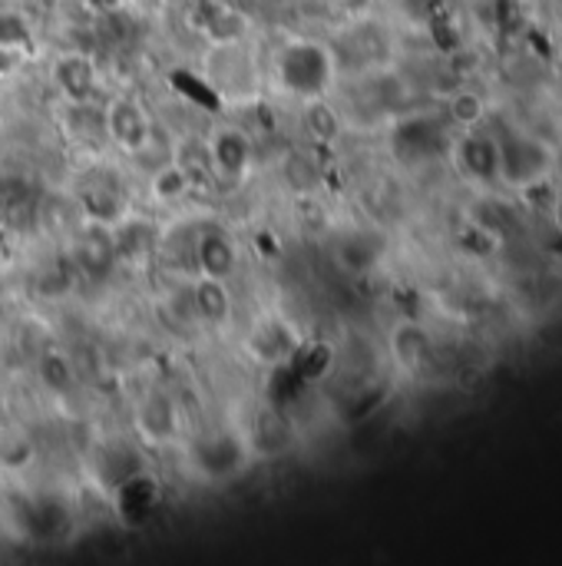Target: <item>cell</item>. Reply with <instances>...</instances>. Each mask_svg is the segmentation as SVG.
Masks as SVG:
<instances>
[{"label": "cell", "instance_id": "6da1fadb", "mask_svg": "<svg viewBox=\"0 0 562 566\" xmlns=\"http://www.w3.org/2000/svg\"><path fill=\"white\" fill-rule=\"evenodd\" d=\"M272 76H275V86L298 103L328 99L338 83V56L328 43L298 36V40H288L275 53Z\"/></svg>", "mask_w": 562, "mask_h": 566}, {"label": "cell", "instance_id": "7a4b0ae2", "mask_svg": "<svg viewBox=\"0 0 562 566\" xmlns=\"http://www.w3.org/2000/svg\"><path fill=\"white\" fill-rule=\"evenodd\" d=\"M497 156H500V186L517 192H533L553 179L556 169V149L523 129H497Z\"/></svg>", "mask_w": 562, "mask_h": 566}, {"label": "cell", "instance_id": "3957f363", "mask_svg": "<svg viewBox=\"0 0 562 566\" xmlns=\"http://www.w3.org/2000/svg\"><path fill=\"white\" fill-rule=\"evenodd\" d=\"M454 136H457V133H454L450 119L417 113V116H404V119L394 126L391 146H394V153H397L401 163L421 166V163H434V159H441V156H450Z\"/></svg>", "mask_w": 562, "mask_h": 566}, {"label": "cell", "instance_id": "277c9868", "mask_svg": "<svg viewBox=\"0 0 562 566\" xmlns=\"http://www.w3.org/2000/svg\"><path fill=\"white\" fill-rule=\"evenodd\" d=\"M248 454H252L248 434H235V431H215L192 444V464L209 481H229L242 474Z\"/></svg>", "mask_w": 562, "mask_h": 566}, {"label": "cell", "instance_id": "5b68a950", "mask_svg": "<svg viewBox=\"0 0 562 566\" xmlns=\"http://www.w3.org/2000/svg\"><path fill=\"white\" fill-rule=\"evenodd\" d=\"M450 159L457 163L460 176L477 182V186H497L500 182V156H497L494 129H484V126L460 129L454 136Z\"/></svg>", "mask_w": 562, "mask_h": 566}, {"label": "cell", "instance_id": "8992f818", "mask_svg": "<svg viewBox=\"0 0 562 566\" xmlns=\"http://www.w3.org/2000/svg\"><path fill=\"white\" fill-rule=\"evenodd\" d=\"M103 126H106V139L129 156L142 153L152 139V119L142 109V103L132 96H116L113 103H106Z\"/></svg>", "mask_w": 562, "mask_h": 566}, {"label": "cell", "instance_id": "52a82bcc", "mask_svg": "<svg viewBox=\"0 0 562 566\" xmlns=\"http://www.w3.org/2000/svg\"><path fill=\"white\" fill-rule=\"evenodd\" d=\"M113 229V249H116V265L126 269H149L159 259V242L162 229L146 219V216H123Z\"/></svg>", "mask_w": 562, "mask_h": 566}, {"label": "cell", "instance_id": "ba28073f", "mask_svg": "<svg viewBox=\"0 0 562 566\" xmlns=\"http://www.w3.org/2000/svg\"><path fill=\"white\" fill-rule=\"evenodd\" d=\"M205 153H209L212 176H219L225 182L245 179L248 169L255 166V143L242 126H219L205 139Z\"/></svg>", "mask_w": 562, "mask_h": 566}, {"label": "cell", "instance_id": "9c48e42d", "mask_svg": "<svg viewBox=\"0 0 562 566\" xmlns=\"http://www.w3.org/2000/svg\"><path fill=\"white\" fill-rule=\"evenodd\" d=\"M301 335L298 328L285 318V315H265L252 325L245 348L252 355V361H258L262 368H275V365H288L291 355L298 352Z\"/></svg>", "mask_w": 562, "mask_h": 566}, {"label": "cell", "instance_id": "30bf717a", "mask_svg": "<svg viewBox=\"0 0 562 566\" xmlns=\"http://www.w3.org/2000/svg\"><path fill=\"white\" fill-rule=\"evenodd\" d=\"M159 501H162V488L149 471H139V474L126 478L119 488H113V507H116L119 521L129 527L146 524L156 514Z\"/></svg>", "mask_w": 562, "mask_h": 566}, {"label": "cell", "instance_id": "8fae6325", "mask_svg": "<svg viewBox=\"0 0 562 566\" xmlns=\"http://www.w3.org/2000/svg\"><path fill=\"white\" fill-rule=\"evenodd\" d=\"M70 239H73V262L86 275L99 279L116 265V249H113V229L109 226L83 222Z\"/></svg>", "mask_w": 562, "mask_h": 566}, {"label": "cell", "instance_id": "7c38bea8", "mask_svg": "<svg viewBox=\"0 0 562 566\" xmlns=\"http://www.w3.org/2000/svg\"><path fill=\"white\" fill-rule=\"evenodd\" d=\"M192 262L199 269V275H212V279H222L229 282L238 269V245L229 232L222 229H205L195 235V245H192Z\"/></svg>", "mask_w": 562, "mask_h": 566}, {"label": "cell", "instance_id": "4fadbf2b", "mask_svg": "<svg viewBox=\"0 0 562 566\" xmlns=\"http://www.w3.org/2000/svg\"><path fill=\"white\" fill-rule=\"evenodd\" d=\"M136 431L146 444H169L179 434V408L166 391H149L136 405Z\"/></svg>", "mask_w": 562, "mask_h": 566}, {"label": "cell", "instance_id": "5bb4252c", "mask_svg": "<svg viewBox=\"0 0 562 566\" xmlns=\"http://www.w3.org/2000/svg\"><path fill=\"white\" fill-rule=\"evenodd\" d=\"M53 83H56V90H60V96L66 103H93L99 73H96V63L86 53H63L53 63Z\"/></svg>", "mask_w": 562, "mask_h": 566}, {"label": "cell", "instance_id": "9a60e30c", "mask_svg": "<svg viewBox=\"0 0 562 566\" xmlns=\"http://www.w3.org/2000/svg\"><path fill=\"white\" fill-rule=\"evenodd\" d=\"M391 355H394L401 371L421 375V371H427V365L434 358V342H431V335L417 322H404L391 335Z\"/></svg>", "mask_w": 562, "mask_h": 566}, {"label": "cell", "instance_id": "2e32d148", "mask_svg": "<svg viewBox=\"0 0 562 566\" xmlns=\"http://www.w3.org/2000/svg\"><path fill=\"white\" fill-rule=\"evenodd\" d=\"M192 302H195L199 325L222 328V325L232 322V292H229V282L212 279V275H195V282H192Z\"/></svg>", "mask_w": 562, "mask_h": 566}, {"label": "cell", "instance_id": "e0dca14e", "mask_svg": "<svg viewBox=\"0 0 562 566\" xmlns=\"http://www.w3.org/2000/svg\"><path fill=\"white\" fill-rule=\"evenodd\" d=\"M36 206L40 196L26 179H0V226L3 229H26L36 222Z\"/></svg>", "mask_w": 562, "mask_h": 566}, {"label": "cell", "instance_id": "ac0fdd59", "mask_svg": "<svg viewBox=\"0 0 562 566\" xmlns=\"http://www.w3.org/2000/svg\"><path fill=\"white\" fill-rule=\"evenodd\" d=\"M139 471H146V468H142V458H139V451H136L132 444H126V441L106 444V448L99 451V458H96V478H99V484H103L106 491L119 488L126 478H132V474H139Z\"/></svg>", "mask_w": 562, "mask_h": 566}, {"label": "cell", "instance_id": "d6986e66", "mask_svg": "<svg viewBox=\"0 0 562 566\" xmlns=\"http://www.w3.org/2000/svg\"><path fill=\"white\" fill-rule=\"evenodd\" d=\"M335 361H338V355H335V348L328 342H301L298 352L291 355L288 368L298 375L301 385H315V381L331 375Z\"/></svg>", "mask_w": 562, "mask_h": 566}, {"label": "cell", "instance_id": "ffe728a7", "mask_svg": "<svg viewBox=\"0 0 562 566\" xmlns=\"http://www.w3.org/2000/svg\"><path fill=\"white\" fill-rule=\"evenodd\" d=\"M248 444H252V451H268V454L285 451L291 444V421L285 418V408L272 405L268 411H262L248 431Z\"/></svg>", "mask_w": 562, "mask_h": 566}, {"label": "cell", "instance_id": "44dd1931", "mask_svg": "<svg viewBox=\"0 0 562 566\" xmlns=\"http://www.w3.org/2000/svg\"><path fill=\"white\" fill-rule=\"evenodd\" d=\"M341 265L351 269V272H368L381 262L384 255V239L378 232H351L341 239Z\"/></svg>", "mask_w": 562, "mask_h": 566}, {"label": "cell", "instance_id": "7402d4cb", "mask_svg": "<svg viewBox=\"0 0 562 566\" xmlns=\"http://www.w3.org/2000/svg\"><path fill=\"white\" fill-rule=\"evenodd\" d=\"M192 176L172 159V163H166V166H159L156 172H152V182H149V192H152V199L156 202H162V206H169V202H179V199H185L189 192H192Z\"/></svg>", "mask_w": 562, "mask_h": 566}, {"label": "cell", "instance_id": "603a6c76", "mask_svg": "<svg viewBox=\"0 0 562 566\" xmlns=\"http://www.w3.org/2000/svg\"><path fill=\"white\" fill-rule=\"evenodd\" d=\"M447 119H450V126H457V129L484 126V123H487V103H484L477 93L460 90V93H454L450 103H447Z\"/></svg>", "mask_w": 562, "mask_h": 566}, {"label": "cell", "instance_id": "cb8c5ba5", "mask_svg": "<svg viewBox=\"0 0 562 566\" xmlns=\"http://www.w3.org/2000/svg\"><path fill=\"white\" fill-rule=\"evenodd\" d=\"M66 524H70L66 511H63L60 504H53V501H40V504H33V507L26 511V527H30V534L40 537V541L60 537V531H63Z\"/></svg>", "mask_w": 562, "mask_h": 566}, {"label": "cell", "instance_id": "d4e9b609", "mask_svg": "<svg viewBox=\"0 0 562 566\" xmlns=\"http://www.w3.org/2000/svg\"><path fill=\"white\" fill-rule=\"evenodd\" d=\"M285 179H288V186H291V189H298V192H311V189H318V182H321V169H318V163H315L308 153H288Z\"/></svg>", "mask_w": 562, "mask_h": 566}, {"label": "cell", "instance_id": "484cf974", "mask_svg": "<svg viewBox=\"0 0 562 566\" xmlns=\"http://www.w3.org/2000/svg\"><path fill=\"white\" fill-rule=\"evenodd\" d=\"M560 50H562V46H560Z\"/></svg>", "mask_w": 562, "mask_h": 566}]
</instances>
